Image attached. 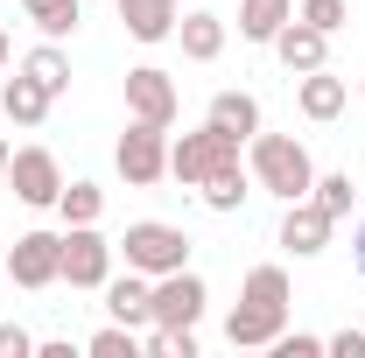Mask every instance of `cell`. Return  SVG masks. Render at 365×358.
I'll return each mask as SVG.
<instances>
[{"label":"cell","instance_id":"1","mask_svg":"<svg viewBox=\"0 0 365 358\" xmlns=\"http://www.w3.org/2000/svg\"><path fill=\"white\" fill-rule=\"evenodd\" d=\"M281 330H288V274L267 260V267L246 274L239 310L225 316V337H232V352H267Z\"/></svg>","mask_w":365,"mask_h":358},{"label":"cell","instance_id":"2","mask_svg":"<svg viewBox=\"0 0 365 358\" xmlns=\"http://www.w3.org/2000/svg\"><path fill=\"white\" fill-rule=\"evenodd\" d=\"M246 169H253V183H260L267 197H281V204H295V197L317 190V162H309V148L295 134H253L246 140Z\"/></svg>","mask_w":365,"mask_h":358},{"label":"cell","instance_id":"3","mask_svg":"<svg viewBox=\"0 0 365 358\" xmlns=\"http://www.w3.org/2000/svg\"><path fill=\"white\" fill-rule=\"evenodd\" d=\"M113 253H127V267H140V274H176V267H190V239H182V225H162V218L127 225V239H120Z\"/></svg>","mask_w":365,"mask_h":358},{"label":"cell","instance_id":"4","mask_svg":"<svg viewBox=\"0 0 365 358\" xmlns=\"http://www.w3.org/2000/svg\"><path fill=\"white\" fill-rule=\"evenodd\" d=\"M239 148L246 140H232V134H218L211 120L197 127V134H182V140H169V176L182 183V190H197V183L211 176V169H225V162H239Z\"/></svg>","mask_w":365,"mask_h":358},{"label":"cell","instance_id":"5","mask_svg":"<svg viewBox=\"0 0 365 358\" xmlns=\"http://www.w3.org/2000/svg\"><path fill=\"white\" fill-rule=\"evenodd\" d=\"M113 162H120V176L134 183V190H155V183L169 176V127L127 120V134H120V148H113Z\"/></svg>","mask_w":365,"mask_h":358},{"label":"cell","instance_id":"6","mask_svg":"<svg viewBox=\"0 0 365 358\" xmlns=\"http://www.w3.org/2000/svg\"><path fill=\"white\" fill-rule=\"evenodd\" d=\"M63 281L71 288H106L113 281V239L98 225H63Z\"/></svg>","mask_w":365,"mask_h":358},{"label":"cell","instance_id":"7","mask_svg":"<svg viewBox=\"0 0 365 358\" xmlns=\"http://www.w3.org/2000/svg\"><path fill=\"white\" fill-rule=\"evenodd\" d=\"M7 281L14 288H56L63 281V232H21L7 253Z\"/></svg>","mask_w":365,"mask_h":358},{"label":"cell","instance_id":"8","mask_svg":"<svg viewBox=\"0 0 365 358\" xmlns=\"http://www.w3.org/2000/svg\"><path fill=\"white\" fill-rule=\"evenodd\" d=\"M127 120L176 127V78H169L162 63H134V71H127Z\"/></svg>","mask_w":365,"mask_h":358},{"label":"cell","instance_id":"9","mask_svg":"<svg viewBox=\"0 0 365 358\" xmlns=\"http://www.w3.org/2000/svg\"><path fill=\"white\" fill-rule=\"evenodd\" d=\"M7 183H14V197H21L29 211H49V204L63 197V169H56L49 148H21V155H7Z\"/></svg>","mask_w":365,"mask_h":358},{"label":"cell","instance_id":"10","mask_svg":"<svg viewBox=\"0 0 365 358\" xmlns=\"http://www.w3.org/2000/svg\"><path fill=\"white\" fill-rule=\"evenodd\" d=\"M330 232H337V218L323 211L317 197H295V204H288V218H281V246H288L295 260H317L323 246H330Z\"/></svg>","mask_w":365,"mask_h":358},{"label":"cell","instance_id":"11","mask_svg":"<svg viewBox=\"0 0 365 358\" xmlns=\"http://www.w3.org/2000/svg\"><path fill=\"white\" fill-rule=\"evenodd\" d=\"M267 49L281 56V71H288V78H302V71H323V63H330V36L309 29L302 14H288V21H281V36H274Z\"/></svg>","mask_w":365,"mask_h":358},{"label":"cell","instance_id":"12","mask_svg":"<svg viewBox=\"0 0 365 358\" xmlns=\"http://www.w3.org/2000/svg\"><path fill=\"white\" fill-rule=\"evenodd\" d=\"M204 302H211V288H204V281H197L190 267L155 274V323H190V330H197Z\"/></svg>","mask_w":365,"mask_h":358},{"label":"cell","instance_id":"13","mask_svg":"<svg viewBox=\"0 0 365 358\" xmlns=\"http://www.w3.org/2000/svg\"><path fill=\"white\" fill-rule=\"evenodd\" d=\"M106 310H113V323H127V330H148L155 323V274L127 267L120 281H106Z\"/></svg>","mask_w":365,"mask_h":358},{"label":"cell","instance_id":"14","mask_svg":"<svg viewBox=\"0 0 365 358\" xmlns=\"http://www.w3.org/2000/svg\"><path fill=\"white\" fill-rule=\"evenodd\" d=\"M344 98H351V91H344V78H330V63L295 78V106H302V120H317V127L344 113Z\"/></svg>","mask_w":365,"mask_h":358},{"label":"cell","instance_id":"15","mask_svg":"<svg viewBox=\"0 0 365 358\" xmlns=\"http://www.w3.org/2000/svg\"><path fill=\"white\" fill-rule=\"evenodd\" d=\"M120 21H127L134 43H169L182 14H176V0H120Z\"/></svg>","mask_w":365,"mask_h":358},{"label":"cell","instance_id":"16","mask_svg":"<svg viewBox=\"0 0 365 358\" xmlns=\"http://www.w3.org/2000/svg\"><path fill=\"white\" fill-rule=\"evenodd\" d=\"M204 120H211L218 134H232V140H253L260 134V98H253V91H218Z\"/></svg>","mask_w":365,"mask_h":358},{"label":"cell","instance_id":"17","mask_svg":"<svg viewBox=\"0 0 365 358\" xmlns=\"http://www.w3.org/2000/svg\"><path fill=\"white\" fill-rule=\"evenodd\" d=\"M49 106H56V98H49V91L36 85V78H29V71H21V78H7V85H0V113H7V120H14V127H43V120H49Z\"/></svg>","mask_w":365,"mask_h":358},{"label":"cell","instance_id":"18","mask_svg":"<svg viewBox=\"0 0 365 358\" xmlns=\"http://www.w3.org/2000/svg\"><path fill=\"white\" fill-rule=\"evenodd\" d=\"M176 36H182V56H190V63H218V56H225V21H218V14H204V7H197V14H182Z\"/></svg>","mask_w":365,"mask_h":358},{"label":"cell","instance_id":"19","mask_svg":"<svg viewBox=\"0 0 365 358\" xmlns=\"http://www.w3.org/2000/svg\"><path fill=\"white\" fill-rule=\"evenodd\" d=\"M197 190H204V204H211V211H239V204L253 197V169H246V162H225V169H211Z\"/></svg>","mask_w":365,"mask_h":358},{"label":"cell","instance_id":"20","mask_svg":"<svg viewBox=\"0 0 365 358\" xmlns=\"http://www.w3.org/2000/svg\"><path fill=\"white\" fill-rule=\"evenodd\" d=\"M21 71H29V78H36V85H43L49 98H63V91H71V56L49 43V36H43L36 49H29V56H21Z\"/></svg>","mask_w":365,"mask_h":358},{"label":"cell","instance_id":"21","mask_svg":"<svg viewBox=\"0 0 365 358\" xmlns=\"http://www.w3.org/2000/svg\"><path fill=\"white\" fill-rule=\"evenodd\" d=\"M288 14H295V0H239V36L246 43H274Z\"/></svg>","mask_w":365,"mask_h":358},{"label":"cell","instance_id":"22","mask_svg":"<svg viewBox=\"0 0 365 358\" xmlns=\"http://www.w3.org/2000/svg\"><path fill=\"white\" fill-rule=\"evenodd\" d=\"M56 211H63V225H98V211H106V190H98V183H63Z\"/></svg>","mask_w":365,"mask_h":358},{"label":"cell","instance_id":"23","mask_svg":"<svg viewBox=\"0 0 365 358\" xmlns=\"http://www.w3.org/2000/svg\"><path fill=\"white\" fill-rule=\"evenodd\" d=\"M21 7H29V21L43 29L49 43H63V36L78 29V0H21Z\"/></svg>","mask_w":365,"mask_h":358},{"label":"cell","instance_id":"24","mask_svg":"<svg viewBox=\"0 0 365 358\" xmlns=\"http://www.w3.org/2000/svg\"><path fill=\"white\" fill-rule=\"evenodd\" d=\"M309 197H317L330 218H344V211H351V197H359V183H351V169H330V176H317Z\"/></svg>","mask_w":365,"mask_h":358},{"label":"cell","instance_id":"25","mask_svg":"<svg viewBox=\"0 0 365 358\" xmlns=\"http://www.w3.org/2000/svg\"><path fill=\"white\" fill-rule=\"evenodd\" d=\"M91 358H140V330H127V323H106V330L91 337Z\"/></svg>","mask_w":365,"mask_h":358},{"label":"cell","instance_id":"26","mask_svg":"<svg viewBox=\"0 0 365 358\" xmlns=\"http://www.w3.org/2000/svg\"><path fill=\"white\" fill-rule=\"evenodd\" d=\"M295 14H302V21H309V29H323V36H337V29H344V21H351V7H344V0H302V7H295Z\"/></svg>","mask_w":365,"mask_h":358},{"label":"cell","instance_id":"27","mask_svg":"<svg viewBox=\"0 0 365 358\" xmlns=\"http://www.w3.org/2000/svg\"><path fill=\"white\" fill-rule=\"evenodd\" d=\"M267 352H274V358H317V352H323V337H309V330H281Z\"/></svg>","mask_w":365,"mask_h":358},{"label":"cell","instance_id":"28","mask_svg":"<svg viewBox=\"0 0 365 358\" xmlns=\"http://www.w3.org/2000/svg\"><path fill=\"white\" fill-rule=\"evenodd\" d=\"M29 352H36V337L21 323H0V358H29Z\"/></svg>","mask_w":365,"mask_h":358},{"label":"cell","instance_id":"29","mask_svg":"<svg viewBox=\"0 0 365 358\" xmlns=\"http://www.w3.org/2000/svg\"><path fill=\"white\" fill-rule=\"evenodd\" d=\"M323 352H337V358H365V330H337V337H323Z\"/></svg>","mask_w":365,"mask_h":358},{"label":"cell","instance_id":"30","mask_svg":"<svg viewBox=\"0 0 365 358\" xmlns=\"http://www.w3.org/2000/svg\"><path fill=\"white\" fill-rule=\"evenodd\" d=\"M351 260H359V274H365V225H359V239H351Z\"/></svg>","mask_w":365,"mask_h":358},{"label":"cell","instance_id":"31","mask_svg":"<svg viewBox=\"0 0 365 358\" xmlns=\"http://www.w3.org/2000/svg\"><path fill=\"white\" fill-rule=\"evenodd\" d=\"M0 176H7V140H0Z\"/></svg>","mask_w":365,"mask_h":358},{"label":"cell","instance_id":"32","mask_svg":"<svg viewBox=\"0 0 365 358\" xmlns=\"http://www.w3.org/2000/svg\"><path fill=\"white\" fill-rule=\"evenodd\" d=\"M0 63H7V29H0Z\"/></svg>","mask_w":365,"mask_h":358},{"label":"cell","instance_id":"33","mask_svg":"<svg viewBox=\"0 0 365 358\" xmlns=\"http://www.w3.org/2000/svg\"><path fill=\"white\" fill-rule=\"evenodd\" d=\"M0 281H7V260H0Z\"/></svg>","mask_w":365,"mask_h":358}]
</instances>
